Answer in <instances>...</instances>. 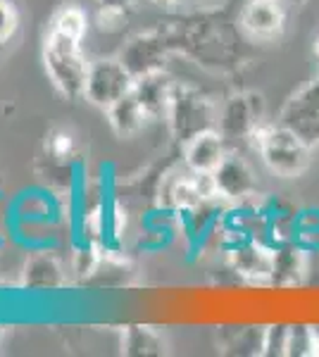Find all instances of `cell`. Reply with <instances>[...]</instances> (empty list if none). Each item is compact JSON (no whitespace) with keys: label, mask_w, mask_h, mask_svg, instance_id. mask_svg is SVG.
Returning <instances> with one entry per match:
<instances>
[{"label":"cell","mask_w":319,"mask_h":357,"mask_svg":"<svg viewBox=\"0 0 319 357\" xmlns=\"http://www.w3.org/2000/svg\"><path fill=\"white\" fill-rule=\"evenodd\" d=\"M255 151L262 158L267 169L274 176L295 178L310 167V151L300 136H295L283 124H260L251 138Z\"/></svg>","instance_id":"cell-1"},{"label":"cell","mask_w":319,"mask_h":357,"mask_svg":"<svg viewBox=\"0 0 319 357\" xmlns=\"http://www.w3.org/2000/svg\"><path fill=\"white\" fill-rule=\"evenodd\" d=\"M43 67L62 96L69 100L84 98L91 62L81 53V41L50 29L43 43Z\"/></svg>","instance_id":"cell-2"},{"label":"cell","mask_w":319,"mask_h":357,"mask_svg":"<svg viewBox=\"0 0 319 357\" xmlns=\"http://www.w3.org/2000/svg\"><path fill=\"white\" fill-rule=\"evenodd\" d=\"M217 107L207 96L191 86H174L170 110H167V122L177 143H188L193 136L202 131L217 129Z\"/></svg>","instance_id":"cell-3"},{"label":"cell","mask_w":319,"mask_h":357,"mask_svg":"<svg viewBox=\"0 0 319 357\" xmlns=\"http://www.w3.org/2000/svg\"><path fill=\"white\" fill-rule=\"evenodd\" d=\"M133 84H136V79L129 74V69L121 65L119 57H105V60L91 62L84 98L91 105L107 110L117 100L131 93Z\"/></svg>","instance_id":"cell-4"},{"label":"cell","mask_w":319,"mask_h":357,"mask_svg":"<svg viewBox=\"0 0 319 357\" xmlns=\"http://www.w3.org/2000/svg\"><path fill=\"white\" fill-rule=\"evenodd\" d=\"M276 122L303 138L310 148L319 146V74L283 102Z\"/></svg>","instance_id":"cell-5"},{"label":"cell","mask_w":319,"mask_h":357,"mask_svg":"<svg viewBox=\"0 0 319 357\" xmlns=\"http://www.w3.org/2000/svg\"><path fill=\"white\" fill-rule=\"evenodd\" d=\"M212 183L217 198H222L226 205L248 203L258 195V178L251 165L236 153H226V158L212 172Z\"/></svg>","instance_id":"cell-6"},{"label":"cell","mask_w":319,"mask_h":357,"mask_svg":"<svg viewBox=\"0 0 319 357\" xmlns=\"http://www.w3.org/2000/svg\"><path fill=\"white\" fill-rule=\"evenodd\" d=\"M229 272L251 284H269L272 267H274V245L262 241H241V243L224 248Z\"/></svg>","instance_id":"cell-7"},{"label":"cell","mask_w":319,"mask_h":357,"mask_svg":"<svg viewBox=\"0 0 319 357\" xmlns=\"http://www.w3.org/2000/svg\"><path fill=\"white\" fill-rule=\"evenodd\" d=\"M167 55H170V43L162 33H138L121 48L119 60L133 79H141L155 72H165Z\"/></svg>","instance_id":"cell-8"},{"label":"cell","mask_w":319,"mask_h":357,"mask_svg":"<svg viewBox=\"0 0 319 357\" xmlns=\"http://www.w3.org/2000/svg\"><path fill=\"white\" fill-rule=\"evenodd\" d=\"M288 10L283 8L281 0H248L241 10V26L253 38H272L281 36L283 26H286Z\"/></svg>","instance_id":"cell-9"},{"label":"cell","mask_w":319,"mask_h":357,"mask_svg":"<svg viewBox=\"0 0 319 357\" xmlns=\"http://www.w3.org/2000/svg\"><path fill=\"white\" fill-rule=\"evenodd\" d=\"M260 124H265V119H260L255 114L248 93L231 96L217 114V131L226 138V143L251 141Z\"/></svg>","instance_id":"cell-10"},{"label":"cell","mask_w":319,"mask_h":357,"mask_svg":"<svg viewBox=\"0 0 319 357\" xmlns=\"http://www.w3.org/2000/svg\"><path fill=\"white\" fill-rule=\"evenodd\" d=\"M226 153H229L226 138L217 129L202 131L188 143H184V165L195 174H212L226 158Z\"/></svg>","instance_id":"cell-11"},{"label":"cell","mask_w":319,"mask_h":357,"mask_svg":"<svg viewBox=\"0 0 319 357\" xmlns=\"http://www.w3.org/2000/svg\"><path fill=\"white\" fill-rule=\"evenodd\" d=\"M310 272V252L298 241L274 245V267H272V286L293 289L305 281Z\"/></svg>","instance_id":"cell-12"},{"label":"cell","mask_w":319,"mask_h":357,"mask_svg":"<svg viewBox=\"0 0 319 357\" xmlns=\"http://www.w3.org/2000/svg\"><path fill=\"white\" fill-rule=\"evenodd\" d=\"M174 86L177 84H174L165 72H155V74H148V77L136 79V84H133V96H136L138 105L143 107L148 119L167 117Z\"/></svg>","instance_id":"cell-13"},{"label":"cell","mask_w":319,"mask_h":357,"mask_svg":"<svg viewBox=\"0 0 319 357\" xmlns=\"http://www.w3.org/2000/svg\"><path fill=\"white\" fill-rule=\"evenodd\" d=\"M65 269L50 252L31 255L24 264V272H22V286L29 291H53L65 286Z\"/></svg>","instance_id":"cell-14"},{"label":"cell","mask_w":319,"mask_h":357,"mask_svg":"<svg viewBox=\"0 0 319 357\" xmlns=\"http://www.w3.org/2000/svg\"><path fill=\"white\" fill-rule=\"evenodd\" d=\"M217 345L224 355H241V357L262 355L265 326H255V324L222 326L217 336Z\"/></svg>","instance_id":"cell-15"},{"label":"cell","mask_w":319,"mask_h":357,"mask_svg":"<svg viewBox=\"0 0 319 357\" xmlns=\"http://www.w3.org/2000/svg\"><path fill=\"white\" fill-rule=\"evenodd\" d=\"M121 353L129 357H160L167 355V343L150 326L131 324L121 333Z\"/></svg>","instance_id":"cell-16"},{"label":"cell","mask_w":319,"mask_h":357,"mask_svg":"<svg viewBox=\"0 0 319 357\" xmlns=\"http://www.w3.org/2000/svg\"><path fill=\"white\" fill-rule=\"evenodd\" d=\"M105 112H107V119H110V126H112V131L117 136H121V138L138 134V131L143 129V124L148 122L146 112H143V107L138 105L133 91H131L129 96L121 98V100L114 102L112 107H107Z\"/></svg>","instance_id":"cell-17"},{"label":"cell","mask_w":319,"mask_h":357,"mask_svg":"<svg viewBox=\"0 0 319 357\" xmlns=\"http://www.w3.org/2000/svg\"><path fill=\"white\" fill-rule=\"evenodd\" d=\"M86 26H89V20H86V13L77 5H65V8H60L53 17V31H60L65 33L69 38H77L81 41L86 33Z\"/></svg>","instance_id":"cell-18"},{"label":"cell","mask_w":319,"mask_h":357,"mask_svg":"<svg viewBox=\"0 0 319 357\" xmlns=\"http://www.w3.org/2000/svg\"><path fill=\"white\" fill-rule=\"evenodd\" d=\"M298 234L295 241L305 248L307 252H319V207H303L298 210Z\"/></svg>","instance_id":"cell-19"},{"label":"cell","mask_w":319,"mask_h":357,"mask_svg":"<svg viewBox=\"0 0 319 357\" xmlns=\"http://www.w3.org/2000/svg\"><path fill=\"white\" fill-rule=\"evenodd\" d=\"M98 5V22H101L103 31H112L124 22L126 13L131 10L133 0H96Z\"/></svg>","instance_id":"cell-20"},{"label":"cell","mask_w":319,"mask_h":357,"mask_svg":"<svg viewBox=\"0 0 319 357\" xmlns=\"http://www.w3.org/2000/svg\"><path fill=\"white\" fill-rule=\"evenodd\" d=\"M315 348V326L307 324H291L288 331V357H312Z\"/></svg>","instance_id":"cell-21"},{"label":"cell","mask_w":319,"mask_h":357,"mask_svg":"<svg viewBox=\"0 0 319 357\" xmlns=\"http://www.w3.org/2000/svg\"><path fill=\"white\" fill-rule=\"evenodd\" d=\"M288 331H291V324H283V321H274V324L265 326L262 355L265 357H283V355H286Z\"/></svg>","instance_id":"cell-22"},{"label":"cell","mask_w":319,"mask_h":357,"mask_svg":"<svg viewBox=\"0 0 319 357\" xmlns=\"http://www.w3.org/2000/svg\"><path fill=\"white\" fill-rule=\"evenodd\" d=\"M45 151L57 162H67L74 155V138L67 134V131H53L45 141Z\"/></svg>","instance_id":"cell-23"},{"label":"cell","mask_w":319,"mask_h":357,"mask_svg":"<svg viewBox=\"0 0 319 357\" xmlns=\"http://www.w3.org/2000/svg\"><path fill=\"white\" fill-rule=\"evenodd\" d=\"M20 29V13L13 0H0V45L8 43Z\"/></svg>","instance_id":"cell-24"},{"label":"cell","mask_w":319,"mask_h":357,"mask_svg":"<svg viewBox=\"0 0 319 357\" xmlns=\"http://www.w3.org/2000/svg\"><path fill=\"white\" fill-rule=\"evenodd\" d=\"M312 357H319V326H315V348H312Z\"/></svg>","instance_id":"cell-25"},{"label":"cell","mask_w":319,"mask_h":357,"mask_svg":"<svg viewBox=\"0 0 319 357\" xmlns=\"http://www.w3.org/2000/svg\"><path fill=\"white\" fill-rule=\"evenodd\" d=\"M150 3H155V5H174L177 0H150Z\"/></svg>","instance_id":"cell-26"},{"label":"cell","mask_w":319,"mask_h":357,"mask_svg":"<svg viewBox=\"0 0 319 357\" xmlns=\"http://www.w3.org/2000/svg\"><path fill=\"white\" fill-rule=\"evenodd\" d=\"M315 55H317V60H319V38H317V43H315Z\"/></svg>","instance_id":"cell-27"}]
</instances>
